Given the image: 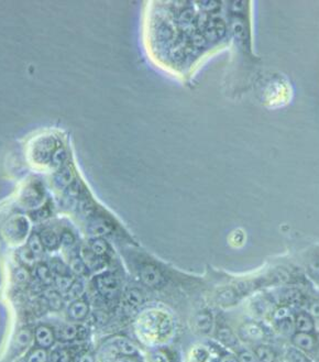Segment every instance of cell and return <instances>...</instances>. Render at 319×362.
I'll return each instance as SVG.
<instances>
[{"label": "cell", "mask_w": 319, "mask_h": 362, "mask_svg": "<svg viewBox=\"0 0 319 362\" xmlns=\"http://www.w3.org/2000/svg\"><path fill=\"white\" fill-rule=\"evenodd\" d=\"M95 287L99 294L107 299L116 297L119 292L120 283L118 277L112 273H103L97 275L94 280Z\"/></svg>", "instance_id": "6da1fadb"}, {"label": "cell", "mask_w": 319, "mask_h": 362, "mask_svg": "<svg viewBox=\"0 0 319 362\" xmlns=\"http://www.w3.org/2000/svg\"><path fill=\"white\" fill-rule=\"evenodd\" d=\"M87 336V329L85 326L74 325V323H66V325L61 326L55 337H57L61 341H73L75 339H83Z\"/></svg>", "instance_id": "7a4b0ae2"}, {"label": "cell", "mask_w": 319, "mask_h": 362, "mask_svg": "<svg viewBox=\"0 0 319 362\" xmlns=\"http://www.w3.org/2000/svg\"><path fill=\"white\" fill-rule=\"evenodd\" d=\"M35 342L39 346V348L49 349L55 341V333L51 327L47 325H40L35 328L34 331Z\"/></svg>", "instance_id": "3957f363"}, {"label": "cell", "mask_w": 319, "mask_h": 362, "mask_svg": "<svg viewBox=\"0 0 319 362\" xmlns=\"http://www.w3.org/2000/svg\"><path fill=\"white\" fill-rule=\"evenodd\" d=\"M226 33V25L220 18H214L208 21L205 28V35L210 41H217L222 39Z\"/></svg>", "instance_id": "277c9868"}, {"label": "cell", "mask_w": 319, "mask_h": 362, "mask_svg": "<svg viewBox=\"0 0 319 362\" xmlns=\"http://www.w3.org/2000/svg\"><path fill=\"white\" fill-rule=\"evenodd\" d=\"M89 313V306L87 302L83 299H76L70 305L67 310V315L74 321H81L87 317Z\"/></svg>", "instance_id": "5b68a950"}, {"label": "cell", "mask_w": 319, "mask_h": 362, "mask_svg": "<svg viewBox=\"0 0 319 362\" xmlns=\"http://www.w3.org/2000/svg\"><path fill=\"white\" fill-rule=\"evenodd\" d=\"M141 280L150 288H155L161 284L162 276L153 265H144L140 272Z\"/></svg>", "instance_id": "8992f818"}, {"label": "cell", "mask_w": 319, "mask_h": 362, "mask_svg": "<svg viewBox=\"0 0 319 362\" xmlns=\"http://www.w3.org/2000/svg\"><path fill=\"white\" fill-rule=\"evenodd\" d=\"M240 335L246 340L257 341L264 338V331L257 323L248 322L240 328Z\"/></svg>", "instance_id": "52a82bcc"}, {"label": "cell", "mask_w": 319, "mask_h": 362, "mask_svg": "<svg viewBox=\"0 0 319 362\" xmlns=\"http://www.w3.org/2000/svg\"><path fill=\"white\" fill-rule=\"evenodd\" d=\"M110 344L117 351L123 353L124 356H127V357H132L133 354H135L136 351H138L136 347L129 340V339L124 337L112 338L110 340Z\"/></svg>", "instance_id": "ba28073f"}, {"label": "cell", "mask_w": 319, "mask_h": 362, "mask_svg": "<svg viewBox=\"0 0 319 362\" xmlns=\"http://www.w3.org/2000/svg\"><path fill=\"white\" fill-rule=\"evenodd\" d=\"M32 337L33 335L29 328H21L17 333L16 337H14L13 348L16 349L17 352L26 350L29 347V345L31 344Z\"/></svg>", "instance_id": "9c48e42d"}, {"label": "cell", "mask_w": 319, "mask_h": 362, "mask_svg": "<svg viewBox=\"0 0 319 362\" xmlns=\"http://www.w3.org/2000/svg\"><path fill=\"white\" fill-rule=\"evenodd\" d=\"M292 340L296 348L302 350H311L316 345V339L307 333L295 334Z\"/></svg>", "instance_id": "30bf717a"}, {"label": "cell", "mask_w": 319, "mask_h": 362, "mask_svg": "<svg viewBox=\"0 0 319 362\" xmlns=\"http://www.w3.org/2000/svg\"><path fill=\"white\" fill-rule=\"evenodd\" d=\"M44 300L45 303L48 304V306L53 311H59L62 310V307L64 305L63 298L61 293L54 290H47L44 293Z\"/></svg>", "instance_id": "8fae6325"}, {"label": "cell", "mask_w": 319, "mask_h": 362, "mask_svg": "<svg viewBox=\"0 0 319 362\" xmlns=\"http://www.w3.org/2000/svg\"><path fill=\"white\" fill-rule=\"evenodd\" d=\"M196 328L204 334H208L212 327V317L207 312H203L196 315L195 318Z\"/></svg>", "instance_id": "7c38bea8"}, {"label": "cell", "mask_w": 319, "mask_h": 362, "mask_svg": "<svg viewBox=\"0 0 319 362\" xmlns=\"http://www.w3.org/2000/svg\"><path fill=\"white\" fill-rule=\"evenodd\" d=\"M295 327L298 330V333L309 334L310 331H313L314 329V321L308 314L302 313L297 316V317H296Z\"/></svg>", "instance_id": "4fadbf2b"}, {"label": "cell", "mask_w": 319, "mask_h": 362, "mask_svg": "<svg viewBox=\"0 0 319 362\" xmlns=\"http://www.w3.org/2000/svg\"><path fill=\"white\" fill-rule=\"evenodd\" d=\"M40 239L44 245V248L50 250L56 249L61 242V239L58 238V236L54 233V231L49 229L42 231V234L40 235Z\"/></svg>", "instance_id": "5bb4252c"}, {"label": "cell", "mask_w": 319, "mask_h": 362, "mask_svg": "<svg viewBox=\"0 0 319 362\" xmlns=\"http://www.w3.org/2000/svg\"><path fill=\"white\" fill-rule=\"evenodd\" d=\"M81 258L84 261L88 270H97L103 265V261L101 257H97L89 249H84L81 253Z\"/></svg>", "instance_id": "9a60e30c"}, {"label": "cell", "mask_w": 319, "mask_h": 362, "mask_svg": "<svg viewBox=\"0 0 319 362\" xmlns=\"http://www.w3.org/2000/svg\"><path fill=\"white\" fill-rule=\"evenodd\" d=\"M35 274L40 282L44 284L54 283V275H53L50 266L45 264H37L35 266Z\"/></svg>", "instance_id": "2e32d148"}, {"label": "cell", "mask_w": 319, "mask_h": 362, "mask_svg": "<svg viewBox=\"0 0 319 362\" xmlns=\"http://www.w3.org/2000/svg\"><path fill=\"white\" fill-rule=\"evenodd\" d=\"M237 298H238L237 292L231 289H227L219 293L217 296V302L222 305L229 306L237 302Z\"/></svg>", "instance_id": "e0dca14e"}, {"label": "cell", "mask_w": 319, "mask_h": 362, "mask_svg": "<svg viewBox=\"0 0 319 362\" xmlns=\"http://www.w3.org/2000/svg\"><path fill=\"white\" fill-rule=\"evenodd\" d=\"M28 249L32 252L35 258H40L42 256L44 251V245L41 241L40 236L32 235L30 237L28 241Z\"/></svg>", "instance_id": "ac0fdd59"}, {"label": "cell", "mask_w": 319, "mask_h": 362, "mask_svg": "<svg viewBox=\"0 0 319 362\" xmlns=\"http://www.w3.org/2000/svg\"><path fill=\"white\" fill-rule=\"evenodd\" d=\"M255 357L261 362H274L275 353L268 346H257L255 349Z\"/></svg>", "instance_id": "d6986e66"}, {"label": "cell", "mask_w": 319, "mask_h": 362, "mask_svg": "<svg viewBox=\"0 0 319 362\" xmlns=\"http://www.w3.org/2000/svg\"><path fill=\"white\" fill-rule=\"evenodd\" d=\"M109 231H110V228L108 227L107 223L102 221V220H96V221L92 222L88 228V233L95 237L104 236L106 234H108Z\"/></svg>", "instance_id": "ffe728a7"}, {"label": "cell", "mask_w": 319, "mask_h": 362, "mask_svg": "<svg viewBox=\"0 0 319 362\" xmlns=\"http://www.w3.org/2000/svg\"><path fill=\"white\" fill-rule=\"evenodd\" d=\"M51 362H72V354L65 348H56L50 354Z\"/></svg>", "instance_id": "44dd1931"}, {"label": "cell", "mask_w": 319, "mask_h": 362, "mask_svg": "<svg viewBox=\"0 0 319 362\" xmlns=\"http://www.w3.org/2000/svg\"><path fill=\"white\" fill-rule=\"evenodd\" d=\"M83 293H84V284L81 281H74L70 290L66 292V297L74 302V300L81 298Z\"/></svg>", "instance_id": "7402d4cb"}, {"label": "cell", "mask_w": 319, "mask_h": 362, "mask_svg": "<svg viewBox=\"0 0 319 362\" xmlns=\"http://www.w3.org/2000/svg\"><path fill=\"white\" fill-rule=\"evenodd\" d=\"M48 360L49 356L47 350L42 348H35L29 352L26 362H48Z\"/></svg>", "instance_id": "603a6c76"}, {"label": "cell", "mask_w": 319, "mask_h": 362, "mask_svg": "<svg viewBox=\"0 0 319 362\" xmlns=\"http://www.w3.org/2000/svg\"><path fill=\"white\" fill-rule=\"evenodd\" d=\"M74 280L71 275H57L54 276V283L59 292H63L66 294V292L72 287Z\"/></svg>", "instance_id": "cb8c5ba5"}, {"label": "cell", "mask_w": 319, "mask_h": 362, "mask_svg": "<svg viewBox=\"0 0 319 362\" xmlns=\"http://www.w3.org/2000/svg\"><path fill=\"white\" fill-rule=\"evenodd\" d=\"M286 362H309L308 358L304 354L301 349L288 348L285 354Z\"/></svg>", "instance_id": "d4e9b609"}, {"label": "cell", "mask_w": 319, "mask_h": 362, "mask_svg": "<svg viewBox=\"0 0 319 362\" xmlns=\"http://www.w3.org/2000/svg\"><path fill=\"white\" fill-rule=\"evenodd\" d=\"M125 298H126V302L130 306H139L143 300V295L141 294V292L139 290L131 289L127 291Z\"/></svg>", "instance_id": "484cf974"}, {"label": "cell", "mask_w": 319, "mask_h": 362, "mask_svg": "<svg viewBox=\"0 0 319 362\" xmlns=\"http://www.w3.org/2000/svg\"><path fill=\"white\" fill-rule=\"evenodd\" d=\"M218 339L227 346H234L237 342V338L232 334V331L228 328H222L218 331Z\"/></svg>", "instance_id": "4316f807"}, {"label": "cell", "mask_w": 319, "mask_h": 362, "mask_svg": "<svg viewBox=\"0 0 319 362\" xmlns=\"http://www.w3.org/2000/svg\"><path fill=\"white\" fill-rule=\"evenodd\" d=\"M172 329H173L172 319L170 317H168V316H165V317H162L161 320H160V323H158L157 334L161 337H163V338L168 337L171 334Z\"/></svg>", "instance_id": "83f0119b"}, {"label": "cell", "mask_w": 319, "mask_h": 362, "mask_svg": "<svg viewBox=\"0 0 319 362\" xmlns=\"http://www.w3.org/2000/svg\"><path fill=\"white\" fill-rule=\"evenodd\" d=\"M70 270L77 275H84L86 274L89 270L87 269L86 264L84 263V261L82 260V258H74L71 261V265H70Z\"/></svg>", "instance_id": "f1b7e54d"}, {"label": "cell", "mask_w": 319, "mask_h": 362, "mask_svg": "<svg viewBox=\"0 0 319 362\" xmlns=\"http://www.w3.org/2000/svg\"><path fill=\"white\" fill-rule=\"evenodd\" d=\"M13 279L18 284H27L30 281V273L26 266L20 265L14 270L13 272Z\"/></svg>", "instance_id": "f546056e"}, {"label": "cell", "mask_w": 319, "mask_h": 362, "mask_svg": "<svg viewBox=\"0 0 319 362\" xmlns=\"http://www.w3.org/2000/svg\"><path fill=\"white\" fill-rule=\"evenodd\" d=\"M19 259L22 266H33L35 263V257L32 254V252L30 251L28 248L22 249L19 251Z\"/></svg>", "instance_id": "4dcf8cb0"}, {"label": "cell", "mask_w": 319, "mask_h": 362, "mask_svg": "<svg viewBox=\"0 0 319 362\" xmlns=\"http://www.w3.org/2000/svg\"><path fill=\"white\" fill-rule=\"evenodd\" d=\"M89 250L92 251L97 257H103L104 254L107 252V243H106L103 239H95V240L90 243Z\"/></svg>", "instance_id": "1f68e13d"}, {"label": "cell", "mask_w": 319, "mask_h": 362, "mask_svg": "<svg viewBox=\"0 0 319 362\" xmlns=\"http://www.w3.org/2000/svg\"><path fill=\"white\" fill-rule=\"evenodd\" d=\"M51 271L54 276L57 275H70V269H68L63 262H61L59 260H54L51 262L50 265Z\"/></svg>", "instance_id": "d6a6232c"}, {"label": "cell", "mask_w": 319, "mask_h": 362, "mask_svg": "<svg viewBox=\"0 0 319 362\" xmlns=\"http://www.w3.org/2000/svg\"><path fill=\"white\" fill-rule=\"evenodd\" d=\"M73 181V175H72V172H71V169H64V171H62V173H61L58 176H57V184L59 185L61 187H65V186H68Z\"/></svg>", "instance_id": "836d02e7"}, {"label": "cell", "mask_w": 319, "mask_h": 362, "mask_svg": "<svg viewBox=\"0 0 319 362\" xmlns=\"http://www.w3.org/2000/svg\"><path fill=\"white\" fill-rule=\"evenodd\" d=\"M193 357H194L195 362H205L208 358V353L206 350L203 349V348H196L194 350Z\"/></svg>", "instance_id": "e575fe53"}, {"label": "cell", "mask_w": 319, "mask_h": 362, "mask_svg": "<svg viewBox=\"0 0 319 362\" xmlns=\"http://www.w3.org/2000/svg\"><path fill=\"white\" fill-rule=\"evenodd\" d=\"M152 362H170L168 354L163 351H155L151 356Z\"/></svg>", "instance_id": "d590c367"}, {"label": "cell", "mask_w": 319, "mask_h": 362, "mask_svg": "<svg viewBox=\"0 0 319 362\" xmlns=\"http://www.w3.org/2000/svg\"><path fill=\"white\" fill-rule=\"evenodd\" d=\"M292 327H293L292 322L287 318L283 319V320H280V322H278V329L281 330V333H283L285 335H288L291 333Z\"/></svg>", "instance_id": "8d00e7d4"}, {"label": "cell", "mask_w": 319, "mask_h": 362, "mask_svg": "<svg viewBox=\"0 0 319 362\" xmlns=\"http://www.w3.org/2000/svg\"><path fill=\"white\" fill-rule=\"evenodd\" d=\"M232 31H233V33L237 35L238 37H245L246 29H245L244 25H242L241 22H239V21L233 22L232 23Z\"/></svg>", "instance_id": "74e56055"}, {"label": "cell", "mask_w": 319, "mask_h": 362, "mask_svg": "<svg viewBox=\"0 0 319 362\" xmlns=\"http://www.w3.org/2000/svg\"><path fill=\"white\" fill-rule=\"evenodd\" d=\"M288 316H290V310H288L287 307H280L274 313V319L280 321V320L286 319Z\"/></svg>", "instance_id": "f35d334b"}, {"label": "cell", "mask_w": 319, "mask_h": 362, "mask_svg": "<svg viewBox=\"0 0 319 362\" xmlns=\"http://www.w3.org/2000/svg\"><path fill=\"white\" fill-rule=\"evenodd\" d=\"M284 298L286 300H288V302H297V300H300V298H301V294L297 291L290 290V291L285 292Z\"/></svg>", "instance_id": "ab89813d"}, {"label": "cell", "mask_w": 319, "mask_h": 362, "mask_svg": "<svg viewBox=\"0 0 319 362\" xmlns=\"http://www.w3.org/2000/svg\"><path fill=\"white\" fill-rule=\"evenodd\" d=\"M201 7H203L204 9H206L207 11H212V10H217L218 8L220 7V4L217 2H202Z\"/></svg>", "instance_id": "60d3db41"}, {"label": "cell", "mask_w": 319, "mask_h": 362, "mask_svg": "<svg viewBox=\"0 0 319 362\" xmlns=\"http://www.w3.org/2000/svg\"><path fill=\"white\" fill-rule=\"evenodd\" d=\"M61 241H62V243L65 245V246H70L74 243V237L71 233H64L62 235V238H61Z\"/></svg>", "instance_id": "b9f144b4"}, {"label": "cell", "mask_w": 319, "mask_h": 362, "mask_svg": "<svg viewBox=\"0 0 319 362\" xmlns=\"http://www.w3.org/2000/svg\"><path fill=\"white\" fill-rule=\"evenodd\" d=\"M239 362H256V357L250 352H242L240 354Z\"/></svg>", "instance_id": "7bdbcfd3"}, {"label": "cell", "mask_w": 319, "mask_h": 362, "mask_svg": "<svg viewBox=\"0 0 319 362\" xmlns=\"http://www.w3.org/2000/svg\"><path fill=\"white\" fill-rule=\"evenodd\" d=\"M64 159V152L63 151H57L54 156H53V163H54L56 166H59L61 164L63 163Z\"/></svg>", "instance_id": "ee69618b"}, {"label": "cell", "mask_w": 319, "mask_h": 362, "mask_svg": "<svg viewBox=\"0 0 319 362\" xmlns=\"http://www.w3.org/2000/svg\"><path fill=\"white\" fill-rule=\"evenodd\" d=\"M309 268L311 270V272H313L315 275L319 276V259H315L311 261Z\"/></svg>", "instance_id": "f6af8a7d"}, {"label": "cell", "mask_w": 319, "mask_h": 362, "mask_svg": "<svg viewBox=\"0 0 319 362\" xmlns=\"http://www.w3.org/2000/svg\"><path fill=\"white\" fill-rule=\"evenodd\" d=\"M78 362H95V359L93 357L92 353H84L82 354L78 359Z\"/></svg>", "instance_id": "bcb514c9"}, {"label": "cell", "mask_w": 319, "mask_h": 362, "mask_svg": "<svg viewBox=\"0 0 319 362\" xmlns=\"http://www.w3.org/2000/svg\"><path fill=\"white\" fill-rule=\"evenodd\" d=\"M310 313L311 315L316 316V317H319V300H316V302L310 305Z\"/></svg>", "instance_id": "7dc6e473"}, {"label": "cell", "mask_w": 319, "mask_h": 362, "mask_svg": "<svg viewBox=\"0 0 319 362\" xmlns=\"http://www.w3.org/2000/svg\"><path fill=\"white\" fill-rule=\"evenodd\" d=\"M220 362H239V360L230 353H227L220 359Z\"/></svg>", "instance_id": "c3c4849f"}, {"label": "cell", "mask_w": 319, "mask_h": 362, "mask_svg": "<svg viewBox=\"0 0 319 362\" xmlns=\"http://www.w3.org/2000/svg\"><path fill=\"white\" fill-rule=\"evenodd\" d=\"M181 19L182 20H183V21H185L186 23H188V22H191L192 20H193V13L192 12H189V11H185L183 14H182V17H181Z\"/></svg>", "instance_id": "681fc988"}, {"label": "cell", "mask_w": 319, "mask_h": 362, "mask_svg": "<svg viewBox=\"0 0 319 362\" xmlns=\"http://www.w3.org/2000/svg\"><path fill=\"white\" fill-rule=\"evenodd\" d=\"M245 6H246V4L244 2H234V3H232V8H233L234 11L241 10Z\"/></svg>", "instance_id": "f907efd6"}, {"label": "cell", "mask_w": 319, "mask_h": 362, "mask_svg": "<svg viewBox=\"0 0 319 362\" xmlns=\"http://www.w3.org/2000/svg\"><path fill=\"white\" fill-rule=\"evenodd\" d=\"M120 362H138V361H136V360H135L134 358H132V357H127V356H125V358L121 359Z\"/></svg>", "instance_id": "816d5d0a"}, {"label": "cell", "mask_w": 319, "mask_h": 362, "mask_svg": "<svg viewBox=\"0 0 319 362\" xmlns=\"http://www.w3.org/2000/svg\"><path fill=\"white\" fill-rule=\"evenodd\" d=\"M317 362H319V359H318V361H317Z\"/></svg>", "instance_id": "f5cc1de1"}]
</instances>
